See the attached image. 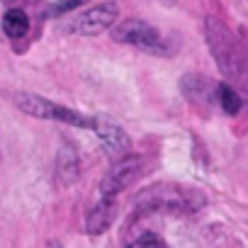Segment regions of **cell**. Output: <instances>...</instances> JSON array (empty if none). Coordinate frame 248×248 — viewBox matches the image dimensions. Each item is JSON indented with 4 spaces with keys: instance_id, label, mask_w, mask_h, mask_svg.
<instances>
[{
    "instance_id": "6da1fadb",
    "label": "cell",
    "mask_w": 248,
    "mask_h": 248,
    "mask_svg": "<svg viewBox=\"0 0 248 248\" xmlns=\"http://www.w3.org/2000/svg\"><path fill=\"white\" fill-rule=\"evenodd\" d=\"M204 32H207V46L214 54L219 71L229 78L231 85L248 93V49L214 17H207Z\"/></svg>"
},
{
    "instance_id": "7a4b0ae2",
    "label": "cell",
    "mask_w": 248,
    "mask_h": 248,
    "mask_svg": "<svg viewBox=\"0 0 248 248\" xmlns=\"http://www.w3.org/2000/svg\"><path fill=\"white\" fill-rule=\"evenodd\" d=\"M204 207V195L175 183H156L134 197L137 214H195Z\"/></svg>"
},
{
    "instance_id": "3957f363",
    "label": "cell",
    "mask_w": 248,
    "mask_h": 248,
    "mask_svg": "<svg viewBox=\"0 0 248 248\" xmlns=\"http://www.w3.org/2000/svg\"><path fill=\"white\" fill-rule=\"evenodd\" d=\"M15 105L30 114V117H37V119H49V122H63L68 127H78V129H95L97 127V117L95 114H83L78 109H71V107H63L59 102H51L46 97H39V95H30V93H20L15 95Z\"/></svg>"
},
{
    "instance_id": "277c9868",
    "label": "cell",
    "mask_w": 248,
    "mask_h": 248,
    "mask_svg": "<svg viewBox=\"0 0 248 248\" xmlns=\"http://www.w3.org/2000/svg\"><path fill=\"white\" fill-rule=\"evenodd\" d=\"M112 39L119 44H129L137 46L146 54H156V56H166L168 54V42L166 37L149 22L132 17V20H124L117 27H112Z\"/></svg>"
},
{
    "instance_id": "5b68a950",
    "label": "cell",
    "mask_w": 248,
    "mask_h": 248,
    "mask_svg": "<svg viewBox=\"0 0 248 248\" xmlns=\"http://www.w3.org/2000/svg\"><path fill=\"white\" fill-rule=\"evenodd\" d=\"M141 170V158L134 156V154H124L119 156L117 163H112V168L105 173L102 183H100V197H109V200H117L119 192H124L134 178L139 175Z\"/></svg>"
},
{
    "instance_id": "8992f818",
    "label": "cell",
    "mask_w": 248,
    "mask_h": 248,
    "mask_svg": "<svg viewBox=\"0 0 248 248\" xmlns=\"http://www.w3.org/2000/svg\"><path fill=\"white\" fill-rule=\"evenodd\" d=\"M117 15H119V8L114 3H100V5L76 15L66 30L71 34H78V37H95V34L109 30L114 25Z\"/></svg>"
},
{
    "instance_id": "52a82bcc",
    "label": "cell",
    "mask_w": 248,
    "mask_h": 248,
    "mask_svg": "<svg viewBox=\"0 0 248 248\" xmlns=\"http://www.w3.org/2000/svg\"><path fill=\"white\" fill-rule=\"evenodd\" d=\"M93 134L100 139L102 149L109 156H124L129 151V137L117 122L107 119V117H97V127L93 129Z\"/></svg>"
},
{
    "instance_id": "ba28073f",
    "label": "cell",
    "mask_w": 248,
    "mask_h": 248,
    "mask_svg": "<svg viewBox=\"0 0 248 248\" xmlns=\"http://www.w3.org/2000/svg\"><path fill=\"white\" fill-rule=\"evenodd\" d=\"M114 214H117V202L109 200V197H100V202H97V204L88 212V217H85V229H88V233H93V236L105 233V231L112 226Z\"/></svg>"
},
{
    "instance_id": "9c48e42d",
    "label": "cell",
    "mask_w": 248,
    "mask_h": 248,
    "mask_svg": "<svg viewBox=\"0 0 248 248\" xmlns=\"http://www.w3.org/2000/svg\"><path fill=\"white\" fill-rule=\"evenodd\" d=\"M56 173L61 178V185L68 187L78 180L80 175V161H78V154L71 144H63L61 154H59V161H56Z\"/></svg>"
},
{
    "instance_id": "30bf717a",
    "label": "cell",
    "mask_w": 248,
    "mask_h": 248,
    "mask_svg": "<svg viewBox=\"0 0 248 248\" xmlns=\"http://www.w3.org/2000/svg\"><path fill=\"white\" fill-rule=\"evenodd\" d=\"M3 32L13 39H20L30 32V17L22 10H8L3 17Z\"/></svg>"
},
{
    "instance_id": "8fae6325",
    "label": "cell",
    "mask_w": 248,
    "mask_h": 248,
    "mask_svg": "<svg viewBox=\"0 0 248 248\" xmlns=\"http://www.w3.org/2000/svg\"><path fill=\"white\" fill-rule=\"evenodd\" d=\"M217 93H219V102H221V109L226 112V114H236L238 109H241V97L233 93V88L231 85H226V83H221L219 88H217Z\"/></svg>"
},
{
    "instance_id": "7c38bea8",
    "label": "cell",
    "mask_w": 248,
    "mask_h": 248,
    "mask_svg": "<svg viewBox=\"0 0 248 248\" xmlns=\"http://www.w3.org/2000/svg\"><path fill=\"white\" fill-rule=\"evenodd\" d=\"M134 246H166V241L161 238V236H156V233H151V231H146L144 236H139L137 241H132Z\"/></svg>"
},
{
    "instance_id": "4fadbf2b",
    "label": "cell",
    "mask_w": 248,
    "mask_h": 248,
    "mask_svg": "<svg viewBox=\"0 0 248 248\" xmlns=\"http://www.w3.org/2000/svg\"><path fill=\"white\" fill-rule=\"evenodd\" d=\"M85 0H66V3H59V5H54L51 8V13L54 15H61V13H68V10H76L78 5H83Z\"/></svg>"
}]
</instances>
